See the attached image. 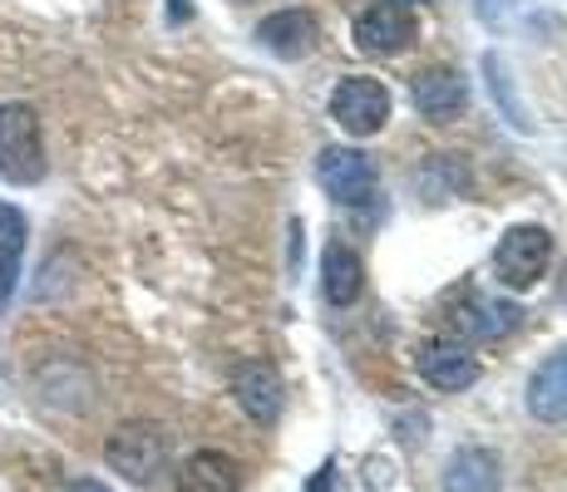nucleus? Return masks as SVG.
<instances>
[{
  "label": "nucleus",
  "mask_w": 567,
  "mask_h": 492,
  "mask_svg": "<svg viewBox=\"0 0 567 492\" xmlns=\"http://www.w3.org/2000/svg\"><path fill=\"white\" fill-rule=\"evenodd\" d=\"M0 178L40 182L45 178V138L30 104H0Z\"/></svg>",
  "instance_id": "f257e3e1"
},
{
  "label": "nucleus",
  "mask_w": 567,
  "mask_h": 492,
  "mask_svg": "<svg viewBox=\"0 0 567 492\" xmlns=\"http://www.w3.org/2000/svg\"><path fill=\"white\" fill-rule=\"evenodd\" d=\"M104 458L128 483L148 488V483H158V473L168 468V433H163L158 423H124V429L109 433Z\"/></svg>",
  "instance_id": "f03ea898"
},
{
  "label": "nucleus",
  "mask_w": 567,
  "mask_h": 492,
  "mask_svg": "<svg viewBox=\"0 0 567 492\" xmlns=\"http://www.w3.org/2000/svg\"><path fill=\"white\" fill-rule=\"evenodd\" d=\"M548 261H553V237L543 232V227L523 222V227H508V232L498 237L494 276H498V286H508V291H528L543 281Z\"/></svg>",
  "instance_id": "7ed1b4c3"
},
{
  "label": "nucleus",
  "mask_w": 567,
  "mask_h": 492,
  "mask_svg": "<svg viewBox=\"0 0 567 492\" xmlns=\"http://www.w3.org/2000/svg\"><path fill=\"white\" fill-rule=\"evenodd\" d=\"M331 118L346 128L351 138H370L390 124V90L370 74H351L336 84L331 94Z\"/></svg>",
  "instance_id": "20e7f679"
},
{
  "label": "nucleus",
  "mask_w": 567,
  "mask_h": 492,
  "mask_svg": "<svg viewBox=\"0 0 567 492\" xmlns=\"http://www.w3.org/2000/svg\"><path fill=\"white\" fill-rule=\"evenodd\" d=\"M316 178H321L326 197H336L341 207H365L375 197V168L361 148H326L316 163Z\"/></svg>",
  "instance_id": "39448f33"
},
{
  "label": "nucleus",
  "mask_w": 567,
  "mask_h": 492,
  "mask_svg": "<svg viewBox=\"0 0 567 492\" xmlns=\"http://www.w3.org/2000/svg\"><path fill=\"white\" fill-rule=\"evenodd\" d=\"M414 40V20L410 10L400 6V0H380V6L361 10V20H355V45L365 54H400Z\"/></svg>",
  "instance_id": "423d86ee"
},
{
  "label": "nucleus",
  "mask_w": 567,
  "mask_h": 492,
  "mask_svg": "<svg viewBox=\"0 0 567 492\" xmlns=\"http://www.w3.org/2000/svg\"><path fill=\"white\" fill-rule=\"evenodd\" d=\"M518 305L494 301V295H464L460 305L450 311V325L460 341H498V335L518 331Z\"/></svg>",
  "instance_id": "0eeeda50"
},
{
  "label": "nucleus",
  "mask_w": 567,
  "mask_h": 492,
  "mask_svg": "<svg viewBox=\"0 0 567 492\" xmlns=\"http://www.w3.org/2000/svg\"><path fill=\"white\" fill-rule=\"evenodd\" d=\"M414 365H420V375L444 394H460L478 379V359L464 349V341H424L420 355H414Z\"/></svg>",
  "instance_id": "6e6552de"
},
{
  "label": "nucleus",
  "mask_w": 567,
  "mask_h": 492,
  "mask_svg": "<svg viewBox=\"0 0 567 492\" xmlns=\"http://www.w3.org/2000/svg\"><path fill=\"white\" fill-rule=\"evenodd\" d=\"M233 394H237V404L247 409V419L252 423H277L281 404H287V394H281V375L267 365V359H252V365L237 369Z\"/></svg>",
  "instance_id": "1a4fd4ad"
},
{
  "label": "nucleus",
  "mask_w": 567,
  "mask_h": 492,
  "mask_svg": "<svg viewBox=\"0 0 567 492\" xmlns=\"http://www.w3.org/2000/svg\"><path fill=\"white\" fill-rule=\"evenodd\" d=\"M410 98H414V108H420L424 118H434V124H450L454 114H464L468 84L454 70H420L410 80Z\"/></svg>",
  "instance_id": "9d476101"
},
{
  "label": "nucleus",
  "mask_w": 567,
  "mask_h": 492,
  "mask_svg": "<svg viewBox=\"0 0 567 492\" xmlns=\"http://www.w3.org/2000/svg\"><path fill=\"white\" fill-rule=\"evenodd\" d=\"M440 492H504V463L488 448H460L444 463Z\"/></svg>",
  "instance_id": "9b49d317"
},
{
  "label": "nucleus",
  "mask_w": 567,
  "mask_h": 492,
  "mask_svg": "<svg viewBox=\"0 0 567 492\" xmlns=\"http://www.w3.org/2000/svg\"><path fill=\"white\" fill-rule=\"evenodd\" d=\"M528 414L538 423H567V349L548 355L528 379Z\"/></svg>",
  "instance_id": "f8f14e48"
},
{
  "label": "nucleus",
  "mask_w": 567,
  "mask_h": 492,
  "mask_svg": "<svg viewBox=\"0 0 567 492\" xmlns=\"http://www.w3.org/2000/svg\"><path fill=\"white\" fill-rule=\"evenodd\" d=\"M257 40H261V50H271L277 60H301V54L316 50V20L307 10H277V15L261 20Z\"/></svg>",
  "instance_id": "ddd939ff"
},
{
  "label": "nucleus",
  "mask_w": 567,
  "mask_h": 492,
  "mask_svg": "<svg viewBox=\"0 0 567 492\" xmlns=\"http://www.w3.org/2000/svg\"><path fill=\"white\" fill-rule=\"evenodd\" d=\"M321 281H326V301H331V305H355V301H361V291H365L361 257H355L351 247L331 242V247H326V257H321Z\"/></svg>",
  "instance_id": "4468645a"
},
{
  "label": "nucleus",
  "mask_w": 567,
  "mask_h": 492,
  "mask_svg": "<svg viewBox=\"0 0 567 492\" xmlns=\"http://www.w3.org/2000/svg\"><path fill=\"white\" fill-rule=\"evenodd\" d=\"M237 483H243L237 463L227 453H217V448H198L178 473V492H237Z\"/></svg>",
  "instance_id": "2eb2a0df"
},
{
  "label": "nucleus",
  "mask_w": 567,
  "mask_h": 492,
  "mask_svg": "<svg viewBox=\"0 0 567 492\" xmlns=\"http://www.w3.org/2000/svg\"><path fill=\"white\" fill-rule=\"evenodd\" d=\"M20 251H25V217L0 202V305H10L20 286Z\"/></svg>",
  "instance_id": "dca6fc26"
},
{
  "label": "nucleus",
  "mask_w": 567,
  "mask_h": 492,
  "mask_svg": "<svg viewBox=\"0 0 567 492\" xmlns=\"http://www.w3.org/2000/svg\"><path fill=\"white\" fill-rule=\"evenodd\" d=\"M484 74H488V90H494V98H504L508 124H514V128H528V118H523V104L514 98V84H508V64L494 60V54H484Z\"/></svg>",
  "instance_id": "f3484780"
},
{
  "label": "nucleus",
  "mask_w": 567,
  "mask_h": 492,
  "mask_svg": "<svg viewBox=\"0 0 567 492\" xmlns=\"http://www.w3.org/2000/svg\"><path fill=\"white\" fill-rule=\"evenodd\" d=\"M518 10V0H478V15H484V25H508Z\"/></svg>",
  "instance_id": "a211bd4d"
},
{
  "label": "nucleus",
  "mask_w": 567,
  "mask_h": 492,
  "mask_svg": "<svg viewBox=\"0 0 567 492\" xmlns=\"http://www.w3.org/2000/svg\"><path fill=\"white\" fill-rule=\"evenodd\" d=\"M400 429H405V433H400V439H405V443H420V439H424V429H430V419H424V414H420V419H405V423H400Z\"/></svg>",
  "instance_id": "6ab92c4d"
},
{
  "label": "nucleus",
  "mask_w": 567,
  "mask_h": 492,
  "mask_svg": "<svg viewBox=\"0 0 567 492\" xmlns=\"http://www.w3.org/2000/svg\"><path fill=\"white\" fill-rule=\"evenodd\" d=\"M64 492H114V488H104V483H94V478H74Z\"/></svg>",
  "instance_id": "aec40b11"
},
{
  "label": "nucleus",
  "mask_w": 567,
  "mask_h": 492,
  "mask_svg": "<svg viewBox=\"0 0 567 492\" xmlns=\"http://www.w3.org/2000/svg\"><path fill=\"white\" fill-rule=\"evenodd\" d=\"M188 15H193L188 0H168V20H173V25H178V20H188Z\"/></svg>",
  "instance_id": "412c9836"
},
{
  "label": "nucleus",
  "mask_w": 567,
  "mask_h": 492,
  "mask_svg": "<svg viewBox=\"0 0 567 492\" xmlns=\"http://www.w3.org/2000/svg\"><path fill=\"white\" fill-rule=\"evenodd\" d=\"M307 492H331V468H321V473L311 478V488Z\"/></svg>",
  "instance_id": "4be33fe9"
},
{
  "label": "nucleus",
  "mask_w": 567,
  "mask_h": 492,
  "mask_svg": "<svg viewBox=\"0 0 567 492\" xmlns=\"http://www.w3.org/2000/svg\"><path fill=\"white\" fill-rule=\"evenodd\" d=\"M400 6H414V0H400Z\"/></svg>",
  "instance_id": "5701e85b"
}]
</instances>
